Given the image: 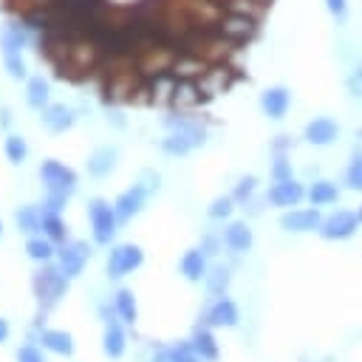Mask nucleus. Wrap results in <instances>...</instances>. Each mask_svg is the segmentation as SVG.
<instances>
[{
  "instance_id": "f257e3e1",
  "label": "nucleus",
  "mask_w": 362,
  "mask_h": 362,
  "mask_svg": "<svg viewBox=\"0 0 362 362\" xmlns=\"http://www.w3.org/2000/svg\"><path fill=\"white\" fill-rule=\"evenodd\" d=\"M31 288H34V297H37L40 308H42V311H51V308L62 300V294H65V288H68V274H65L62 269L45 263V266L34 274Z\"/></svg>"
},
{
  "instance_id": "4be33fe9",
  "label": "nucleus",
  "mask_w": 362,
  "mask_h": 362,
  "mask_svg": "<svg viewBox=\"0 0 362 362\" xmlns=\"http://www.w3.org/2000/svg\"><path fill=\"white\" fill-rule=\"evenodd\" d=\"M192 147H195V141H192L184 130H173V133L161 141V150H164V153H170V156H187Z\"/></svg>"
},
{
  "instance_id": "a211bd4d",
  "label": "nucleus",
  "mask_w": 362,
  "mask_h": 362,
  "mask_svg": "<svg viewBox=\"0 0 362 362\" xmlns=\"http://www.w3.org/2000/svg\"><path fill=\"white\" fill-rule=\"evenodd\" d=\"M40 342L42 348L54 351V354H62V356H71L74 354V337L68 331H54V328H42L40 331Z\"/></svg>"
},
{
  "instance_id": "2f4dec72",
  "label": "nucleus",
  "mask_w": 362,
  "mask_h": 362,
  "mask_svg": "<svg viewBox=\"0 0 362 362\" xmlns=\"http://www.w3.org/2000/svg\"><path fill=\"white\" fill-rule=\"evenodd\" d=\"M232 201H235V198H226V195H223V198H215V201L209 204V218H215V221L229 218V215H232V209H235V206H232Z\"/></svg>"
},
{
  "instance_id": "9d476101",
  "label": "nucleus",
  "mask_w": 362,
  "mask_h": 362,
  "mask_svg": "<svg viewBox=\"0 0 362 362\" xmlns=\"http://www.w3.org/2000/svg\"><path fill=\"white\" fill-rule=\"evenodd\" d=\"M322 223V215L317 206H305V209H288L283 218H280V226L286 232H314L320 229Z\"/></svg>"
},
{
  "instance_id": "f03ea898",
  "label": "nucleus",
  "mask_w": 362,
  "mask_h": 362,
  "mask_svg": "<svg viewBox=\"0 0 362 362\" xmlns=\"http://www.w3.org/2000/svg\"><path fill=\"white\" fill-rule=\"evenodd\" d=\"M88 218H90V229H93V240L107 246L116 235V209L105 201V198H93L88 204Z\"/></svg>"
},
{
  "instance_id": "1a4fd4ad",
  "label": "nucleus",
  "mask_w": 362,
  "mask_h": 362,
  "mask_svg": "<svg viewBox=\"0 0 362 362\" xmlns=\"http://www.w3.org/2000/svg\"><path fill=\"white\" fill-rule=\"evenodd\" d=\"M337 136H339V124L331 116H314L303 130V139L308 144H317V147H325V144L337 141Z\"/></svg>"
},
{
  "instance_id": "20e7f679",
  "label": "nucleus",
  "mask_w": 362,
  "mask_h": 362,
  "mask_svg": "<svg viewBox=\"0 0 362 362\" xmlns=\"http://www.w3.org/2000/svg\"><path fill=\"white\" fill-rule=\"evenodd\" d=\"M356 229H359V215L351 212V209H337L334 215L322 218V223H320L317 232L325 240H348V238H354Z\"/></svg>"
},
{
  "instance_id": "a878e982",
  "label": "nucleus",
  "mask_w": 362,
  "mask_h": 362,
  "mask_svg": "<svg viewBox=\"0 0 362 362\" xmlns=\"http://www.w3.org/2000/svg\"><path fill=\"white\" fill-rule=\"evenodd\" d=\"M17 226H20V232H28V235L40 232L42 229V212L37 206H23L17 212Z\"/></svg>"
},
{
  "instance_id": "bb28decb",
  "label": "nucleus",
  "mask_w": 362,
  "mask_h": 362,
  "mask_svg": "<svg viewBox=\"0 0 362 362\" xmlns=\"http://www.w3.org/2000/svg\"><path fill=\"white\" fill-rule=\"evenodd\" d=\"M25 252H28V257L31 260H40V263H48L51 257H54V243H51V238H31L28 243H25Z\"/></svg>"
},
{
  "instance_id": "de8ad7c7",
  "label": "nucleus",
  "mask_w": 362,
  "mask_h": 362,
  "mask_svg": "<svg viewBox=\"0 0 362 362\" xmlns=\"http://www.w3.org/2000/svg\"><path fill=\"white\" fill-rule=\"evenodd\" d=\"M359 136H362V133H359Z\"/></svg>"
},
{
  "instance_id": "c756f323",
  "label": "nucleus",
  "mask_w": 362,
  "mask_h": 362,
  "mask_svg": "<svg viewBox=\"0 0 362 362\" xmlns=\"http://www.w3.org/2000/svg\"><path fill=\"white\" fill-rule=\"evenodd\" d=\"M6 156H8L11 164H23L25 156H28L25 139H23V136H8V139H6Z\"/></svg>"
},
{
  "instance_id": "4c0bfd02",
  "label": "nucleus",
  "mask_w": 362,
  "mask_h": 362,
  "mask_svg": "<svg viewBox=\"0 0 362 362\" xmlns=\"http://www.w3.org/2000/svg\"><path fill=\"white\" fill-rule=\"evenodd\" d=\"M325 8H328L331 17L345 20V14H348V0H325Z\"/></svg>"
},
{
  "instance_id": "39448f33",
  "label": "nucleus",
  "mask_w": 362,
  "mask_h": 362,
  "mask_svg": "<svg viewBox=\"0 0 362 362\" xmlns=\"http://www.w3.org/2000/svg\"><path fill=\"white\" fill-rule=\"evenodd\" d=\"M144 263V252L141 246L136 243H122L116 249H110V257H107V274L110 277H124L127 272L139 269Z\"/></svg>"
},
{
  "instance_id": "a19ab883",
  "label": "nucleus",
  "mask_w": 362,
  "mask_h": 362,
  "mask_svg": "<svg viewBox=\"0 0 362 362\" xmlns=\"http://www.w3.org/2000/svg\"><path fill=\"white\" fill-rule=\"evenodd\" d=\"M201 252L204 255H218V240L215 238H204L201 240Z\"/></svg>"
},
{
  "instance_id": "f3484780",
  "label": "nucleus",
  "mask_w": 362,
  "mask_h": 362,
  "mask_svg": "<svg viewBox=\"0 0 362 362\" xmlns=\"http://www.w3.org/2000/svg\"><path fill=\"white\" fill-rule=\"evenodd\" d=\"M178 269H181V274H184L187 280L198 283L201 277H206V255H204L201 249H189V252H184Z\"/></svg>"
},
{
  "instance_id": "f8f14e48",
  "label": "nucleus",
  "mask_w": 362,
  "mask_h": 362,
  "mask_svg": "<svg viewBox=\"0 0 362 362\" xmlns=\"http://www.w3.org/2000/svg\"><path fill=\"white\" fill-rule=\"evenodd\" d=\"M288 105H291V93L283 85H272L260 93V107L269 119H283L288 113Z\"/></svg>"
},
{
  "instance_id": "6ab92c4d",
  "label": "nucleus",
  "mask_w": 362,
  "mask_h": 362,
  "mask_svg": "<svg viewBox=\"0 0 362 362\" xmlns=\"http://www.w3.org/2000/svg\"><path fill=\"white\" fill-rule=\"evenodd\" d=\"M305 195H308L311 206H328V204H337L339 189H337V184H331V181H325V178H320V181H314V184L305 189Z\"/></svg>"
},
{
  "instance_id": "72a5a7b5",
  "label": "nucleus",
  "mask_w": 362,
  "mask_h": 362,
  "mask_svg": "<svg viewBox=\"0 0 362 362\" xmlns=\"http://www.w3.org/2000/svg\"><path fill=\"white\" fill-rule=\"evenodd\" d=\"M3 62H6L8 76H14V79H23L25 76V62H23L20 54H3Z\"/></svg>"
},
{
  "instance_id": "37998d69",
  "label": "nucleus",
  "mask_w": 362,
  "mask_h": 362,
  "mask_svg": "<svg viewBox=\"0 0 362 362\" xmlns=\"http://www.w3.org/2000/svg\"><path fill=\"white\" fill-rule=\"evenodd\" d=\"M8 339V322L0 317V342H6Z\"/></svg>"
},
{
  "instance_id": "ea45409f",
  "label": "nucleus",
  "mask_w": 362,
  "mask_h": 362,
  "mask_svg": "<svg viewBox=\"0 0 362 362\" xmlns=\"http://www.w3.org/2000/svg\"><path fill=\"white\" fill-rule=\"evenodd\" d=\"M288 147H291V139H288V136H277V139L272 141V150H274V153H283V150H288Z\"/></svg>"
},
{
  "instance_id": "7ed1b4c3",
  "label": "nucleus",
  "mask_w": 362,
  "mask_h": 362,
  "mask_svg": "<svg viewBox=\"0 0 362 362\" xmlns=\"http://www.w3.org/2000/svg\"><path fill=\"white\" fill-rule=\"evenodd\" d=\"M40 178H42V184L48 187V192L71 195V192L76 189V173H74L71 167L54 161V158H48V161L40 164Z\"/></svg>"
},
{
  "instance_id": "9b49d317",
  "label": "nucleus",
  "mask_w": 362,
  "mask_h": 362,
  "mask_svg": "<svg viewBox=\"0 0 362 362\" xmlns=\"http://www.w3.org/2000/svg\"><path fill=\"white\" fill-rule=\"evenodd\" d=\"M144 201H147V187H144V184H133L130 189H124V192L116 198V204H113L116 218H119V221H130L133 215L141 212Z\"/></svg>"
},
{
  "instance_id": "423d86ee",
  "label": "nucleus",
  "mask_w": 362,
  "mask_h": 362,
  "mask_svg": "<svg viewBox=\"0 0 362 362\" xmlns=\"http://www.w3.org/2000/svg\"><path fill=\"white\" fill-rule=\"evenodd\" d=\"M99 311H102V317H105V337H102V348H105V354H107L110 359H119V356L124 354L127 337H124L122 322L116 320V305H113V308L102 305Z\"/></svg>"
},
{
  "instance_id": "7c9ffc66",
  "label": "nucleus",
  "mask_w": 362,
  "mask_h": 362,
  "mask_svg": "<svg viewBox=\"0 0 362 362\" xmlns=\"http://www.w3.org/2000/svg\"><path fill=\"white\" fill-rule=\"evenodd\" d=\"M255 187H257V178H255V175H243V178H240L238 184H235V189H232V198H235V201H243V204H246V201L252 198Z\"/></svg>"
},
{
  "instance_id": "6e6552de",
  "label": "nucleus",
  "mask_w": 362,
  "mask_h": 362,
  "mask_svg": "<svg viewBox=\"0 0 362 362\" xmlns=\"http://www.w3.org/2000/svg\"><path fill=\"white\" fill-rule=\"evenodd\" d=\"M305 198V187L294 178H286V181H274L266 192V201L274 204V206H297L300 201Z\"/></svg>"
},
{
  "instance_id": "f704fd0d",
  "label": "nucleus",
  "mask_w": 362,
  "mask_h": 362,
  "mask_svg": "<svg viewBox=\"0 0 362 362\" xmlns=\"http://www.w3.org/2000/svg\"><path fill=\"white\" fill-rule=\"evenodd\" d=\"M272 178H274V181L291 178V161H288L283 153H277V158H274V164H272Z\"/></svg>"
},
{
  "instance_id": "58836bf2",
  "label": "nucleus",
  "mask_w": 362,
  "mask_h": 362,
  "mask_svg": "<svg viewBox=\"0 0 362 362\" xmlns=\"http://www.w3.org/2000/svg\"><path fill=\"white\" fill-rule=\"evenodd\" d=\"M65 198H68V195H59V192H48V198H45V209H48V212H62V206H65Z\"/></svg>"
},
{
  "instance_id": "412c9836",
  "label": "nucleus",
  "mask_w": 362,
  "mask_h": 362,
  "mask_svg": "<svg viewBox=\"0 0 362 362\" xmlns=\"http://www.w3.org/2000/svg\"><path fill=\"white\" fill-rule=\"evenodd\" d=\"M113 164H116V150L113 147H99L88 156V173L96 175V178L107 175L113 170Z\"/></svg>"
},
{
  "instance_id": "c03bdc74",
  "label": "nucleus",
  "mask_w": 362,
  "mask_h": 362,
  "mask_svg": "<svg viewBox=\"0 0 362 362\" xmlns=\"http://www.w3.org/2000/svg\"><path fill=\"white\" fill-rule=\"evenodd\" d=\"M356 215H359V223H362V206H359V212H356Z\"/></svg>"
},
{
  "instance_id": "aec40b11",
  "label": "nucleus",
  "mask_w": 362,
  "mask_h": 362,
  "mask_svg": "<svg viewBox=\"0 0 362 362\" xmlns=\"http://www.w3.org/2000/svg\"><path fill=\"white\" fill-rule=\"evenodd\" d=\"M192 348H195V354H198L204 362H215V359H218V342H215L212 331L204 328V325L195 328V334H192Z\"/></svg>"
},
{
  "instance_id": "473e14b6",
  "label": "nucleus",
  "mask_w": 362,
  "mask_h": 362,
  "mask_svg": "<svg viewBox=\"0 0 362 362\" xmlns=\"http://www.w3.org/2000/svg\"><path fill=\"white\" fill-rule=\"evenodd\" d=\"M170 351H173V362H204V359L195 354L192 342H181V345H175V348H170Z\"/></svg>"
},
{
  "instance_id": "5701e85b",
  "label": "nucleus",
  "mask_w": 362,
  "mask_h": 362,
  "mask_svg": "<svg viewBox=\"0 0 362 362\" xmlns=\"http://www.w3.org/2000/svg\"><path fill=\"white\" fill-rule=\"evenodd\" d=\"M42 232H45V238H51L57 243H65V238H68V226L59 218V212H48V209L42 212Z\"/></svg>"
},
{
  "instance_id": "cd10ccee",
  "label": "nucleus",
  "mask_w": 362,
  "mask_h": 362,
  "mask_svg": "<svg viewBox=\"0 0 362 362\" xmlns=\"http://www.w3.org/2000/svg\"><path fill=\"white\" fill-rule=\"evenodd\" d=\"M345 184L351 189L362 192V150L351 153V161H348V170H345Z\"/></svg>"
},
{
  "instance_id": "dca6fc26",
  "label": "nucleus",
  "mask_w": 362,
  "mask_h": 362,
  "mask_svg": "<svg viewBox=\"0 0 362 362\" xmlns=\"http://www.w3.org/2000/svg\"><path fill=\"white\" fill-rule=\"evenodd\" d=\"M223 243H226L232 252H249V249H252V229H249L243 221H232V223L223 229Z\"/></svg>"
},
{
  "instance_id": "393cba45",
  "label": "nucleus",
  "mask_w": 362,
  "mask_h": 362,
  "mask_svg": "<svg viewBox=\"0 0 362 362\" xmlns=\"http://www.w3.org/2000/svg\"><path fill=\"white\" fill-rule=\"evenodd\" d=\"M25 93H28V96H25V99H28V105L42 110V107L48 105V93H51V88H48V82H45L42 76H31V79H28V90H25Z\"/></svg>"
},
{
  "instance_id": "0eeeda50",
  "label": "nucleus",
  "mask_w": 362,
  "mask_h": 362,
  "mask_svg": "<svg viewBox=\"0 0 362 362\" xmlns=\"http://www.w3.org/2000/svg\"><path fill=\"white\" fill-rule=\"evenodd\" d=\"M57 255H59V269L71 280V277H79L82 274V269H85V263L90 257V246L85 240H65Z\"/></svg>"
},
{
  "instance_id": "c9c22d12",
  "label": "nucleus",
  "mask_w": 362,
  "mask_h": 362,
  "mask_svg": "<svg viewBox=\"0 0 362 362\" xmlns=\"http://www.w3.org/2000/svg\"><path fill=\"white\" fill-rule=\"evenodd\" d=\"M17 362H45V356H42L40 348H34V345H23V348L17 351Z\"/></svg>"
},
{
  "instance_id": "4468645a",
  "label": "nucleus",
  "mask_w": 362,
  "mask_h": 362,
  "mask_svg": "<svg viewBox=\"0 0 362 362\" xmlns=\"http://www.w3.org/2000/svg\"><path fill=\"white\" fill-rule=\"evenodd\" d=\"M257 31V20L255 17H246V14H229L223 23H221V34L229 37V40H249L252 34Z\"/></svg>"
},
{
  "instance_id": "e433bc0d",
  "label": "nucleus",
  "mask_w": 362,
  "mask_h": 362,
  "mask_svg": "<svg viewBox=\"0 0 362 362\" xmlns=\"http://www.w3.org/2000/svg\"><path fill=\"white\" fill-rule=\"evenodd\" d=\"M345 85H348L351 96H362V65L351 71V76H348V82H345Z\"/></svg>"
},
{
  "instance_id": "b1692460",
  "label": "nucleus",
  "mask_w": 362,
  "mask_h": 362,
  "mask_svg": "<svg viewBox=\"0 0 362 362\" xmlns=\"http://www.w3.org/2000/svg\"><path fill=\"white\" fill-rule=\"evenodd\" d=\"M113 305H116V314H119L122 322H127V325L136 322V300H133V291L130 288H119Z\"/></svg>"
},
{
  "instance_id": "79ce46f5",
  "label": "nucleus",
  "mask_w": 362,
  "mask_h": 362,
  "mask_svg": "<svg viewBox=\"0 0 362 362\" xmlns=\"http://www.w3.org/2000/svg\"><path fill=\"white\" fill-rule=\"evenodd\" d=\"M153 362H173V351H170V348L156 351V354H153Z\"/></svg>"
},
{
  "instance_id": "49530a36",
  "label": "nucleus",
  "mask_w": 362,
  "mask_h": 362,
  "mask_svg": "<svg viewBox=\"0 0 362 362\" xmlns=\"http://www.w3.org/2000/svg\"><path fill=\"white\" fill-rule=\"evenodd\" d=\"M260 3H266V0H260Z\"/></svg>"
},
{
  "instance_id": "c85d7f7f",
  "label": "nucleus",
  "mask_w": 362,
  "mask_h": 362,
  "mask_svg": "<svg viewBox=\"0 0 362 362\" xmlns=\"http://www.w3.org/2000/svg\"><path fill=\"white\" fill-rule=\"evenodd\" d=\"M204 280H206V288H209L215 297H223V291H226V286H229V269H226V266H215Z\"/></svg>"
},
{
  "instance_id": "a18cd8bd",
  "label": "nucleus",
  "mask_w": 362,
  "mask_h": 362,
  "mask_svg": "<svg viewBox=\"0 0 362 362\" xmlns=\"http://www.w3.org/2000/svg\"><path fill=\"white\" fill-rule=\"evenodd\" d=\"M0 232H3V223H0Z\"/></svg>"
},
{
  "instance_id": "ddd939ff",
  "label": "nucleus",
  "mask_w": 362,
  "mask_h": 362,
  "mask_svg": "<svg viewBox=\"0 0 362 362\" xmlns=\"http://www.w3.org/2000/svg\"><path fill=\"white\" fill-rule=\"evenodd\" d=\"M204 320H206V325H226V328H235L238 320H240V314H238V305H235L229 297H218V300L206 308Z\"/></svg>"
},
{
  "instance_id": "2eb2a0df",
  "label": "nucleus",
  "mask_w": 362,
  "mask_h": 362,
  "mask_svg": "<svg viewBox=\"0 0 362 362\" xmlns=\"http://www.w3.org/2000/svg\"><path fill=\"white\" fill-rule=\"evenodd\" d=\"M42 124L51 133H65L74 124V110L65 105H45L42 107Z\"/></svg>"
}]
</instances>
